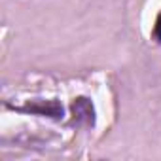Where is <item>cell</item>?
Returning a JSON list of instances; mask_svg holds the SVG:
<instances>
[{
	"mask_svg": "<svg viewBox=\"0 0 161 161\" xmlns=\"http://www.w3.org/2000/svg\"><path fill=\"white\" fill-rule=\"evenodd\" d=\"M72 110V123L74 125H87L93 127L95 125V106L91 103V99L87 97H76L70 104Z\"/></svg>",
	"mask_w": 161,
	"mask_h": 161,
	"instance_id": "7a4b0ae2",
	"label": "cell"
},
{
	"mask_svg": "<svg viewBox=\"0 0 161 161\" xmlns=\"http://www.w3.org/2000/svg\"><path fill=\"white\" fill-rule=\"evenodd\" d=\"M152 40L157 42V44H161V12H159L155 23H153V29H152Z\"/></svg>",
	"mask_w": 161,
	"mask_h": 161,
	"instance_id": "3957f363",
	"label": "cell"
},
{
	"mask_svg": "<svg viewBox=\"0 0 161 161\" xmlns=\"http://www.w3.org/2000/svg\"><path fill=\"white\" fill-rule=\"evenodd\" d=\"M8 108L14 110V112H21V114L44 116V118H49V119H55V121L63 119V116H64V108L57 99H51V101H29L23 106L8 104Z\"/></svg>",
	"mask_w": 161,
	"mask_h": 161,
	"instance_id": "6da1fadb",
	"label": "cell"
}]
</instances>
